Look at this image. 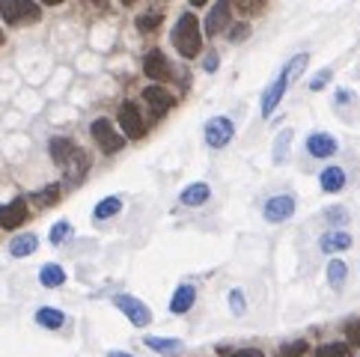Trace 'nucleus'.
<instances>
[{
	"mask_svg": "<svg viewBox=\"0 0 360 357\" xmlns=\"http://www.w3.org/2000/svg\"><path fill=\"white\" fill-rule=\"evenodd\" d=\"M173 45L179 51V57L185 60H194L200 57V48H203V30H200V18H196L194 12H182L179 15V21L173 27Z\"/></svg>",
	"mask_w": 360,
	"mask_h": 357,
	"instance_id": "obj_1",
	"label": "nucleus"
},
{
	"mask_svg": "<svg viewBox=\"0 0 360 357\" xmlns=\"http://www.w3.org/2000/svg\"><path fill=\"white\" fill-rule=\"evenodd\" d=\"M0 18L9 27L36 24L42 18V6L33 3V0H0Z\"/></svg>",
	"mask_w": 360,
	"mask_h": 357,
	"instance_id": "obj_2",
	"label": "nucleus"
},
{
	"mask_svg": "<svg viewBox=\"0 0 360 357\" xmlns=\"http://www.w3.org/2000/svg\"><path fill=\"white\" fill-rule=\"evenodd\" d=\"M116 119H120V128L125 134V140H143L146 137L149 122H146V116H143V111L137 107V102H122Z\"/></svg>",
	"mask_w": 360,
	"mask_h": 357,
	"instance_id": "obj_3",
	"label": "nucleus"
},
{
	"mask_svg": "<svg viewBox=\"0 0 360 357\" xmlns=\"http://www.w3.org/2000/svg\"><path fill=\"white\" fill-rule=\"evenodd\" d=\"M89 134H93V140H95V146L104 152V155H113V152H120V149H125V134H120L113 128V122L111 119H95L93 125H89Z\"/></svg>",
	"mask_w": 360,
	"mask_h": 357,
	"instance_id": "obj_4",
	"label": "nucleus"
},
{
	"mask_svg": "<svg viewBox=\"0 0 360 357\" xmlns=\"http://www.w3.org/2000/svg\"><path fill=\"white\" fill-rule=\"evenodd\" d=\"M232 137H236V125H232V119H227V116H212L203 128V140L209 149H227Z\"/></svg>",
	"mask_w": 360,
	"mask_h": 357,
	"instance_id": "obj_5",
	"label": "nucleus"
},
{
	"mask_svg": "<svg viewBox=\"0 0 360 357\" xmlns=\"http://www.w3.org/2000/svg\"><path fill=\"white\" fill-rule=\"evenodd\" d=\"M143 71H146V78L152 80V84H161V87L170 84V80L176 78V71H173V66H170L167 54L161 48L146 51V57H143Z\"/></svg>",
	"mask_w": 360,
	"mask_h": 357,
	"instance_id": "obj_6",
	"label": "nucleus"
},
{
	"mask_svg": "<svg viewBox=\"0 0 360 357\" xmlns=\"http://www.w3.org/2000/svg\"><path fill=\"white\" fill-rule=\"evenodd\" d=\"M113 307L120 310L134 327H146L149 321H152V310L140 298H134V295H125V292L122 295H113Z\"/></svg>",
	"mask_w": 360,
	"mask_h": 357,
	"instance_id": "obj_7",
	"label": "nucleus"
},
{
	"mask_svg": "<svg viewBox=\"0 0 360 357\" xmlns=\"http://www.w3.org/2000/svg\"><path fill=\"white\" fill-rule=\"evenodd\" d=\"M295 209H298L295 196L280 194V196H271V200H265V205H262V218H265L268 223H286L289 218H295Z\"/></svg>",
	"mask_w": 360,
	"mask_h": 357,
	"instance_id": "obj_8",
	"label": "nucleus"
},
{
	"mask_svg": "<svg viewBox=\"0 0 360 357\" xmlns=\"http://www.w3.org/2000/svg\"><path fill=\"white\" fill-rule=\"evenodd\" d=\"M30 218V209H27V196H15L0 205V229H18L21 223Z\"/></svg>",
	"mask_w": 360,
	"mask_h": 357,
	"instance_id": "obj_9",
	"label": "nucleus"
},
{
	"mask_svg": "<svg viewBox=\"0 0 360 357\" xmlns=\"http://www.w3.org/2000/svg\"><path fill=\"white\" fill-rule=\"evenodd\" d=\"M89 167H93V161H89V152L87 149H75V155H71L66 164H63V178H66V185H80L89 173Z\"/></svg>",
	"mask_w": 360,
	"mask_h": 357,
	"instance_id": "obj_10",
	"label": "nucleus"
},
{
	"mask_svg": "<svg viewBox=\"0 0 360 357\" xmlns=\"http://www.w3.org/2000/svg\"><path fill=\"white\" fill-rule=\"evenodd\" d=\"M292 80L286 75V69L277 75L274 84H268V89L262 93V104H259V111H262V119H271V113L277 111V104H280V98L286 95V87H289Z\"/></svg>",
	"mask_w": 360,
	"mask_h": 357,
	"instance_id": "obj_11",
	"label": "nucleus"
},
{
	"mask_svg": "<svg viewBox=\"0 0 360 357\" xmlns=\"http://www.w3.org/2000/svg\"><path fill=\"white\" fill-rule=\"evenodd\" d=\"M143 102L152 107V113L155 116H164L170 107H176V93H170V89L161 87V84H149L146 89H143Z\"/></svg>",
	"mask_w": 360,
	"mask_h": 357,
	"instance_id": "obj_12",
	"label": "nucleus"
},
{
	"mask_svg": "<svg viewBox=\"0 0 360 357\" xmlns=\"http://www.w3.org/2000/svg\"><path fill=\"white\" fill-rule=\"evenodd\" d=\"M229 9H232V0H218L209 15H205V24H203V33L205 36H221L223 30L229 27Z\"/></svg>",
	"mask_w": 360,
	"mask_h": 357,
	"instance_id": "obj_13",
	"label": "nucleus"
},
{
	"mask_svg": "<svg viewBox=\"0 0 360 357\" xmlns=\"http://www.w3.org/2000/svg\"><path fill=\"white\" fill-rule=\"evenodd\" d=\"M337 149H339L337 137L328 131H313L307 137V152L313 158H330V155H337Z\"/></svg>",
	"mask_w": 360,
	"mask_h": 357,
	"instance_id": "obj_14",
	"label": "nucleus"
},
{
	"mask_svg": "<svg viewBox=\"0 0 360 357\" xmlns=\"http://www.w3.org/2000/svg\"><path fill=\"white\" fill-rule=\"evenodd\" d=\"M352 244H355V238H352V232H346V229H330L319 238L322 253H343V250H348Z\"/></svg>",
	"mask_w": 360,
	"mask_h": 357,
	"instance_id": "obj_15",
	"label": "nucleus"
},
{
	"mask_svg": "<svg viewBox=\"0 0 360 357\" xmlns=\"http://www.w3.org/2000/svg\"><path fill=\"white\" fill-rule=\"evenodd\" d=\"M194 301H196V289L191 283H182L173 292V298H170V312H173V316H185V312L194 307Z\"/></svg>",
	"mask_w": 360,
	"mask_h": 357,
	"instance_id": "obj_16",
	"label": "nucleus"
},
{
	"mask_svg": "<svg viewBox=\"0 0 360 357\" xmlns=\"http://www.w3.org/2000/svg\"><path fill=\"white\" fill-rule=\"evenodd\" d=\"M209 196H212V187H209V185H205V182H191L188 187H182V194H179V203L188 205V209H196V205L209 203Z\"/></svg>",
	"mask_w": 360,
	"mask_h": 357,
	"instance_id": "obj_17",
	"label": "nucleus"
},
{
	"mask_svg": "<svg viewBox=\"0 0 360 357\" xmlns=\"http://www.w3.org/2000/svg\"><path fill=\"white\" fill-rule=\"evenodd\" d=\"M75 149H78V143L71 137H51V143H48V155H51V161L57 167L66 164V161L75 155Z\"/></svg>",
	"mask_w": 360,
	"mask_h": 357,
	"instance_id": "obj_18",
	"label": "nucleus"
},
{
	"mask_svg": "<svg viewBox=\"0 0 360 357\" xmlns=\"http://www.w3.org/2000/svg\"><path fill=\"white\" fill-rule=\"evenodd\" d=\"M36 247H39V235H36V232H21V235H15L9 241V256H15V259L33 256Z\"/></svg>",
	"mask_w": 360,
	"mask_h": 357,
	"instance_id": "obj_19",
	"label": "nucleus"
},
{
	"mask_svg": "<svg viewBox=\"0 0 360 357\" xmlns=\"http://www.w3.org/2000/svg\"><path fill=\"white\" fill-rule=\"evenodd\" d=\"M60 196H63V187L57 185V182H51V185H45L42 191H36V194H30V203L36 205V209H51V205H57L60 203Z\"/></svg>",
	"mask_w": 360,
	"mask_h": 357,
	"instance_id": "obj_20",
	"label": "nucleus"
},
{
	"mask_svg": "<svg viewBox=\"0 0 360 357\" xmlns=\"http://www.w3.org/2000/svg\"><path fill=\"white\" fill-rule=\"evenodd\" d=\"M319 185H322V191H325V194H339V191L346 187V173H343V167H328V170H322Z\"/></svg>",
	"mask_w": 360,
	"mask_h": 357,
	"instance_id": "obj_21",
	"label": "nucleus"
},
{
	"mask_svg": "<svg viewBox=\"0 0 360 357\" xmlns=\"http://www.w3.org/2000/svg\"><path fill=\"white\" fill-rule=\"evenodd\" d=\"M143 345L152 348V352H158V354H179L185 348L182 339H170V336H143Z\"/></svg>",
	"mask_w": 360,
	"mask_h": 357,
	"instance_id": "obj_22",
	"label": "nucleus"
},
{
	"mask_svg": "<svg viewBox=\"0 0 360 357\" xmlns=\"http://www.w3.org/2000/svg\"><path fill=\"white\" fill-rule=\"evenodd\" d=\"M39 283L45 289H60L63 283H66V268L57 265V262H48L39 268Z\"/></svg>",
	"mask_w": 360,
	"mask_h": 357,
	"instance_id": "obj_23",
	"label": "nucleus"
},
{
	"mask_svg": "<svg viewBox=\"0 0 360 357\" xmlns=\"http://www.w3.org/2000/svg\"><path fill=\"white\" fill-rule=\"evenodd\" d=\"M36 325L45 327V330H60L66 325V312H60L54 307H39L36 310Z\"/></svg>",
	"mask_w": 360,
	"mask_h": 357,
	"instance_id": "obj_24",
	"label": "nucleus"
},
{
	"mask_svg": "<svg viewBox=\"0 0 360 357\" xmlns=\"http://www.w3.org/2000/svg\"><path fill=\"white\" fill-rule=\"evenodd\" d=\"M161 24H164V12H158V9H155V12L149 9V12H143V15L134 18V27H137L140 36H152Z\"/></svg>",
	"mask_w": 360,
	"mask_h": 357,
	"instance_id": "obj_25",
	"label": "nucleus"
},
{
	"mask_svg": "<svg viewBox=\"0 0 360 357\" xmlns=\"http://www.w3.org/2000/svg\"><path fill=\"white\" fill-rule=\"evenodd\" d=\"M292 137H295V134H292L289 128H283V131L274 137V149H271L274 164H286V161H289V146H292Z\"/></svg>",
	"mask_w": 360,
	"mask_h": 357,
	"instance_id": "obj_26",
	"label": "nucleus"
},
{
	"mask_svg": "<svg viewBox=\"0 0 360 357\" xmlns=\"http://www.w3.org/2000/svg\"><path fill=\"white\" fill-rule=\"evenodd\" d=\"M120 209H122V200H120V196H104V200L95 203L93 218H95V220H111V218H116V214H120Z\"/></svg>",
	"mask_w": 360,
	"mask_h": 357,
	"instance_id": "obj_27",
	"label": "nucleus"
},
{
	"mask_svg": "<svg viewBox=\"0 0 360 357\" xmlns=\"http://www.w3.org/2000/svg\"><path fill=\"white\" fill-rule=\"evenodd\" d=\"M348 280V265L343 262V259H330L328 262V283H330V289H343Z\"/></svg>",
	"mask_w": 360,
	"mask_h": 357,
	"instance_id": "obj_28",
	"label": "nucleus"
},
{
	"mask_svg": "<svg viewBox=\"0 0 360 357\" xmlns=\"http://www.w3.org/2000/svg\"><path fill=\"white\" fill-rule=\"evenodd\" d=\"M232 9L241 18H259L268 9V0H232Z\"/></svg>",
	"mask_w": 360,
	"mask_h": 357,
	"instance_id": "obj_29",
	"label": "nucleus"
},
{
	"mask_svg": "<svg viewBox=\"0 0 360 357\" xmlns=\"http://www.w3.org/2000/svg\"><path fill=\"white\" fill-rule=\"evenodd\" d=\"M71 238V220H57L51 227V232H48V241L54 247H60V244H66V241Z\"/></svg>",
	"mask_w": 360,
	"mask_h": 357,
	"instance_id": "obj_30",
	"label": "nucleus"
},
{
	"mask_svg": "<svg viewBox=\"0 0 360 357\" xmlns=\"http://www.w3.org/2000/svg\"><path fill=\"white\" fill-rule=\"evenodd\" d=\"M310 352L307 339H295V343H283L280 352H277V357H304Z\"/></svg>",
	"mask_w": 360,
	"mask_h": 357,
	"instance_id": "obj_31",
	"label": "nucleus"
},
{
	"mask_svg": "<svg viewBox=\"0 0 360 357\" xmlns=\"http://www.w3.org/2000/svg\"><path fill=\"white\" fill-rule=\"evenodd\" d=\"M316 357H348V343H325V345H319Z\"/></svg>",
	"mask_w": 360,
	"mask_h": 357,
	"instance_id": "obj_32",
	"label": "nucleus"
},
{
	"mask_svg": "<svg viewBox=\"0 0 360 357\" xmlns=\"http://www.w3.org/2000/svg\"><path fill=\"white\" fill-rule=\"evenodd\" d=\"M325 220L334 223V229H343L346 223H348V211L343 209V205H330V209L325 211Z\"/></svg>",
	"mask_w": 360,
	"mask_h": 357,
	"instance_id": "obj_33",
	"label": "nucleus"
},
{
	"mask_svg": "<svg viewBox=\"0 0 360 357\" xmlns=\"http://www.w3.org/2000/svg\"><path fill=\"white\" fill-rule=\"evenodd\" d=\"M307 62H310V54H298V57H292L289 62H286L283 69H286V75H289V80H292V78H298L301 71L307 69Z\"/></svg>",
	"mask_w": 360,
	"mask_h": 357,
	"instance_id": "obj_34",
	"label": "nucleus"
},
{
	"mask_svg": "<svg viewBox=\"0 0 360 357\" xmlns=\"http://www.w3.org/2000/svg\"><path fill=\"white\" fill-rule=\"evenodd\" d=\"M229 310H232V316H245L247 312V301H245V292L241 289L229 292Z\"/></svg>",
	"mask_w": 360,
	"mask_h": 357,
	"instance_id": "obj_35",
	"label": "nucleus"
},
{
	"mask_svg": "<svg viewBox=\"0 0 360 357\" xmlns=\"http://www.w3.org/2000/svg\"><path fill=\"white\" fill-rule=\"evenodd\" d=\"M330 78H334V71H330V69H322V71H316V75H313L310 78V89H313V93H319V89H325L328 84H330Z\"/></svg>",
	"mask_w": 360,
	"mask_h": 357,
	"instance_id": "obj_36",
	"label": "nucleus"
},
{
	"mask_svg": "<svg viewBox=\"0 0 360 357\" xmlns=\"http://www.w3.org/2000/svg\"><path fill=\"white\" fill-rule=\"evenodd\" d=\"M346 343L360 348V319H348L346 321Z\"/></svg>",
	"mask_w": 360,
	"mask_h": 357,
	"instance_id": "obj_37",
	"label": "nucleus"
},
{
	"mask_svg": "<svg viewBox=\"0 0 360 357\" xmlns=\"http://www.w3.org/2000/svg\"><path fill=\"white\" fill-rule=\"evenodd\" d=\"M247 36H250V24L247 21H238V24L229 27V42H245Z\"/></svg>",
	"mask_w": 360,
	"mask_h": 357,
	"instance_id": "obj_38",
	"label": "nucleus"
},
{
	"mask_svg": "<svg viewBox=\"0 0 360 357\" xmlns=\"http://www.w3.org/2000/svg\"><path fill=\"white\" fill-rule=\"evenodd\" d=\"M200 66H203V71H209V75H214V71H218V54H214V51H209V54H205V57H203V62H200Z\"/></svg>",
	"mask_w": 360,
	"mask_h": 357,
	"instance_id": "obj_39",
	"label": "nucleus"
},
{
	"mask_svg": "<svg viewBox=\"0 0 360 357\" xmlns=\"http://www.w3.org/2000/svg\"><path fill=\"white\" fill-rule=\"evenodd\" d=\"M334 102L337 104H352L355 102V93H352V89H339V93L334 95Z\"/></svg>",
	"mask_w": 360,
	"mask_h": 357,
	"instance_id": "obj_40",
	"label": "nucleus"
},
{
	"mask_svg": "<svg viewBox=\"0 0 360 357\" xmlns=\"http://www.w3.org/2000/svg\"><path fill=\"white\" fill-rule=\"evenodd\" d=\"M229 357H265L259 348H238V352H232Z\"/></svg>",
	"mask_w": 360,
	"mask_h": 357,
	"instance_id": "obj_41",
	"label": "nucleus"
},
{
	"mask_svg": "<svg viewBox=\"0 0 360 357\" xmlns=\"http://www.w3.org/2000/svg\"><path fill=\"white\" fill-rule=\"evenodd\" d=\"M107 357H134V354H125V352H107Z\"/></svg>",
	"mask_w": 360,
	"mask_h": 357,
	"instance_id": "obj_42",
	"label": "nucleus"
},
{
	"mask_svg": "<svg viewBox=\"0 0 360 357\" xmlns=\"http://www.w3.org/2000/svg\"><path fill=\"white\" fill-rule=\"evenodd\" d=\"M42 3H45V6H60L63 0H42Z\"/></svg>",
	"mask_w": 360,
	"mask_h": 357,
	"instance_id": "obj_43",
	"label": "nucleus"
},
{
	"mask_svg": "<svg viewBox=\"0 0 360 357\" xmlns=\"http://www.w3.org/2000/svg\"><path fill=\"white\" fill-rule=\"evenodd\" d=\"M209 3V0H191V6H205Z\"/></svg>",
	"mask_w": 360,
	"mask_h": 357,
	"instance_id": "obj_44",
	"label": "nucleus"
},
{
	"mask_svg": "<svg viewBox=\"0 0 360 357\" xmlns=\"http://www.w3.org/2000/svg\"><path fill=\"white\" fill-rule=\"evenodd\" d=\"M89 3H93V6H104L107 0H89Z\"/></svg>",
	"mask_w": 360,
	"mask_h": 357,
	"instance_id": "obj_45",
	"label": "nucleus"
},
{
	"mask_svg": "<svg viewBox=\"0 0 360 357\" xmlns=\"http://www.w3.org/2000/svg\"><path fill=\"white\" fill-rule=\"evenodd\" d=\"M122 3H125V6H134V3H137V0H122Z\"/></svg>",
	"mask_w": 360,
	"mask_h": 357,
	"instance_id": "obj_46",
	"label": "nucleus"
},
{
	"mask_svg": "<svg viewBox=\"0 0 360 357\" xmlns=\"http://www.w3.org/2000/svg\"><path fill=\"white\" fill-rule=\"evenodd\" d=\"M6 42V36H3V30H0V45H3Z\"/></svg>",
	"mask_w": 360,
	"mask_h": 357,
	"instance_id": "obj_47",
	"label": "nucleus"
}]
</instances>
